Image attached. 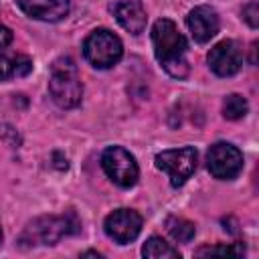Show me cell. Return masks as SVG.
<instances>
[{"label":"cell","mask_w":259,"mask_h":259,"mask_svg":"<svg viewBox=\"0 0 259 259\" xmlns=\"http://www.w3.org/2000/svg\"><path fill=\"white\" fill-rule=\"evenodd\" d=\"M12 42V30L6 28L4 24H0V49L2 47H8Z\"/></svg>","instance_id":"obj_20"},{"label":"cell","mask_w":259,"mask_h":259,"mask_svg":"<svg viewBox=\"0 0 259 259\" xmlns=\"http://www.w3.org/2000/svg\"><path fill=\"white\" fill-rule=\"evenodd\" d=\"M245 253V247L243 245H219V247H202L196 251V255H231V257H237V255H243Z\"/></svg>","instance_id":"obj_16"},{"label":"cell","mask_w":259,"mask_h":259,"mask_svg":"<svg viewBox=\"0 0 259 259\" xmlns=\"http://www.w3.org/2000/svg\"><path fill=\"white\" fill-rule=\"evenodd\" d=\"M0 243H2V229H0Z\"/></svg>","instance_id":"obj_22"},{"label":"cell","mask_w":259,"mask_h":259,"mask_svg":"<svg viewBox=\"0 0 259 259\" xmlns=\"http://www.w3.org/2000/svg\"><path fill=\"white\" fill-rule=\"evenodd\" d=\"M196 160H198L196 150L192 146H184V148H174V150L160 152L156 156V166L160 170H164L170 178V184L174 188H178L196 170Z\"/></svg>","instance_id":"obj_6"},{"label":"cell","mask_w":259,"mask_h":259,"mask_svg":"<svg viewBox=\"0 0 259 259\" xmlns=\"http://www.w3.org/2000/svg\"><path fill=\"white\" fill-rule=\"evenodd\" d=\"M49 93L53 101L63 109H71L81 103L83 85L73 59L61 57L53 63L51 77H49Z\"/></svg>","instance_id":"obj_2"},{"label":"cell","mask_w":259,"mask_h":259,"mask_svg":"<svg viewBox=\"0 0 259 259\" xmlns=\"http://www.w3.org/2000/svg\"><path fill=\"white\" fill-rule=\"evenodd\" d=\"M16 4L30 18L45 22H57L65 18L71 8L69 0H16Z\"/></svg>","instance_id":"obj_11"},{"label":"cell","mask_w":259,"mask_h":259,"mask_svg":"<svg viewBox=\"0 0 259 259\" xmlns=\"http://www.w3.org/2000/svg\"><path fill=\"white\" fill-rule=\"evenodd\" d=\"M8 77H12V61L0 53V81H6Z\"/></svg>","instance_id":"obj_19"},{"label":"cell","mask_w":259,"mask_h":259,"mask_svg":"<svg viewBox=\"0 0 259 259\" xmlns=\"http://www.w3.org/2000/svg\"><path fill=\"white\" fill-rule=\"evenodd\" d=\"M208 172L219 180H233L243 170V154L229 142H217L206 154Z\"/></svg>","instance_id":"obj_7"},{"label":"cell","mask_w":259,"mask_h":259,"mask_svg":"<svg viewBox=\"0 0 259 259\" xmlns=\"http://www.w3.org/2000/svg\"><path fill=\"white\" fill-rule=\"evenodd\" d=\"M30 69H32V61L26 55H16L12 59V75L14 77H24L30 73Z\"/></svg>","instance_id":"obj_17"},{"label":"cell","mask_w":259,"mask_h":259,"mask_svg":"<svg viewBox=\"0 0 259 259\" xmlns=\"http://www.w3.org/2000/svg\"><path fill=\"white\" fill-rule=\"evenodd\" d=\"M152 45L158 63L164 67V71L170 77L184 79L188 75V61H186L188 42L170 18H160L154 22Z\"/></svg>","instance_id":"obj_1"},{"label":"cell","mask_w":259,"mask_h":259,"mask_svg":"<svg viewBox=\"0 0 259 259\" xmlns=\"http://www.w3.org/2000/svg\"><path fill=\"white\" fill-rule=\"evenodd\" d=\"M243 18L247 20V24H249L251 28H257V24H259V8H257V2H255V0L249 2V4L243 8Z\"/></svg>","instance_id":"obj_18"},{"label":"cell","mask_w":259,"mask_h":259,"mask_svg":"<svg viewBox=\"0 0 259 259\" xmlns=\"http://www.w3.org/2000/svg\"><path fill=\"white\" fill-rule=\"evenodd\" d=\"M247 111H249V103H247V99L243 95L233 93V95L225 97V101H223V115L227 119H233V121L241 119V117L247 115Z\"/></svg>","instance_id":"obj_15"},{"label":"cell","mask_w":259,"mask_h":259,"mask_svg":"<svg viewBox=\"0 0 259 259\" xmlns=\"http://www.w3.org/2000/svg\"><path fill=\"white\" fill-rule=\"evenodd\" d=\"M166 229L172 235V239L178 241V243H190L194 233H196L194 223H190L186 219H180V217H170L166 221Z\"/></svg>","instance_id":"obj_14"},{"label":"cell","mask_w":259,"mask_h":259,"mask_svg":"<svg viewBox=\"0 0 259 259\" xmlns=\"http://www.w3.org/2000/svg\"><path fill=\"white\" fill-rule=\"evenodd\" d=\"M83 55L85 59L97 67V69H109L119 63L123 55V45L117 34H113L107 28L93 30L85 42H83Z\"/></svg>","instance_id":"obj_4"},{"label":"cell","mask_w":259,"mask_h":259,"mask_svg":"<svg viewBox=\"0 0 259 259\" xmlns=\"http://www.w3.org/2000/svg\"><path fill=\"white\" fill-rule=\"evenodd\" d=\"M83 257H97V259H99V257H103V255H101V253H97V251H85V253H83Z\"/></svg>","instance_id":"obj_21"},{"label":"cell","mask_w":259,"mask_h":259,"mask_svg":"<svg viewBox=\"0 0 259 259\" xmlns=\"http://www.w3.org/2000/svg\"><path fill=\"white\" fill-rule=\"evenodd\" d=\"M142 255L148 259H178L180 257L178 249H174L170 243H166L162 237H156V235L144 243Z\"/></svg>","instance_id":"obj_13"},{"label":"cell","mask_w":259,"mask_h":259,"mask_svg":"<svg viewBox=\"0 0 259 259\" xmlns=\"http://www.w3.org/2000/svg\"><path fill=\"white\" fill-rule=\"evenodd\" d=\"M142 225H144V221L136 210L117 208L105 217L103 229L109 239H113L119 245H125V243H132L142 233Z\"/></svg>","instance_id":"obj_8"},{"label":"cell","mask_w":259,"mask_h":259,"mask_svg":"<svg viewBox=\"0 0 259 259\" xmlns=\"http://www.w3.org/2000/svg\"><path fill=\"white\" fill-rule=\"evenodd\" d=\"M101 166L103 172L111 182H115L121 188H132L138 182L140 168L136 158L121 146H111L101 154Z\"/></svg>","instance_id":"obj_5"},{"label":"cell","mask_w":259,"mask_h":259,"mask_svg":"<svg viewBox=\"0 0 259 259\" xmlns=\"http://www.w3.org/2000/svg\"><path fill=\"white\" fill-rule=\"evenodd\" d=\"M79 229V223L75 221L73 214L67 217H38L34 219L24 233L20 235L22 245H55L59 239L65 235H71Z\"/></svg>","instance_id":"obj_3"},{"label":"cell","mask_w":259,"mask_h":259,"mask_svg":"<svg viewBox=\"0 0 259 259\" xmlns=\"http://www.w3.org/2000/svg\"><path fill=\"white\" fill-rule=\"evenodd\" d=\"M186 24H188V28L192 32V38L196 42H200V45L208 42L219 32V26H221L217 10L206 6V4L192 8L188 12V16H186Z\"/></svg>","instance_id":"obj_10"},{"label":"cell","mask_w":259,"mask_h":259,"mask_svg":"<svg viewBox=\"0 0 259 259\" xmlns=\"http://www.w3.org/2000/svg\"><path fill=\"white\" fill-rule=\"evenodd\" d=\"M113 16L132 34L144 32L146 22H148L146 10H144V6H142L140 0H123V2H117L113 6Z\"/></svg>","instance_id":"obj_12"},{"label":"cell","mask_w":259,"mask_h":259,"mask_svg":"<svg viewBox=\"0 0 259 259\" xmlns=\"http://www.w3.org/2000/svg\"><path fill=\"white\" fill-rule=\"evenodd\" d=\"M206 61H208V67H210V71L214 75L231 77V75L239 73V69L243 65V51L235 40L227 38V40L217 42L210 49Z\"/></svg>","instance_id":"obj_9"}]
</instances>
